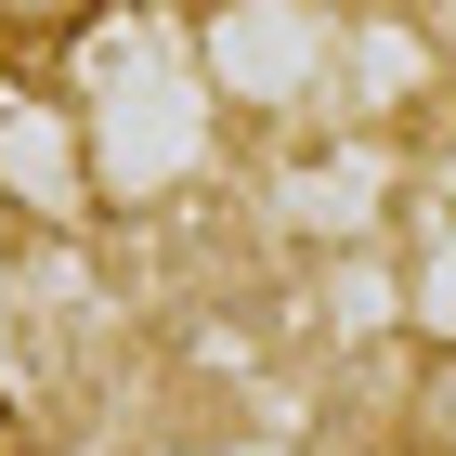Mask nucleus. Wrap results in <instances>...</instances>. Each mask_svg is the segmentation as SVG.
Wrapping results in <instances>:
<instances>
[]
</instances>
